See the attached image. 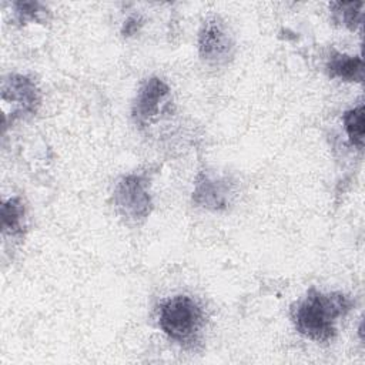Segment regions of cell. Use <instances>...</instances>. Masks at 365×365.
Listing matches in <instances>:
<instances>
[{
  "mask_svg": "<svg viewBox=\"0 0 365 365\" xmlns=\"http://www.w3.org/2000/svg\"><path fill=\"white\" fill-rule=\"evenodd\" d=\"M352 307L348 295L341 292L324 294L311 288L307 297L291 309L297 331L312 341H328L336 334V322Z\"/></svg>",
  "mask_w": 365,
  "mask_h": 365,
  "instance_id": "cell-1",
  "label": "cell"
},
{
  "mask_svg": "<svg viewBox=\"0 0 365 365\" xmlns=\"http://www.w3.org/2000/svg\"><path fill=\"white\" fill-rule=\"evenodd\" d=\"M204 312L200 304L188 295H177L160 305L158 324L177 342H190L201 329Z\"/></svg>",
  "mask_w": 365,
  "mask_h": 365,
  "instance_id": "cell-2",
  "label": "cell"
},
{
  "mask_svg": "<svg viewBox=\"0 0 365 365\" xmlns=\"http://www.w3.org/2000/svg\"><path fill=\"white\" fill-rule=\"evenodd\" d=\"M114 204L121 217L140 222L151 211V198L147 191V180L141 175H125L114 190Z\"/></svg>",
  "mask_w": 365,
  "mask_h": 365,
  "instance_id": "cell-3",
  "label": "cell"
},
{
  "mask_svg": "<svg viewBox=\"0 0 365 365\" xmlns=\"http://www.w3.org/2000/svg\"><path fill=\"white\" fill-rule=\"evenodd\" d=\"M232 40L225 26L218 19H210L202 24L198 36L200 56L208 64H225L232 54Z\"/></svg>",
  "mask_w": 365,
  "mask_h": 365,
  "instance_id": "cell-4",
  "label": "cell"
},
{
  "mask_svg": "<svg viewBox=\"0 0 365 365\" xmlns=\"http://www.w3.org/2000/svg\"><path fill=\"white\" fill-rule=\"evenodd\" d=\"M1 98L4 104H11V120L36 113L40 104V93L36 84L30 78L17 74L3 81Z\"/></svg>",
  "mask_w": 365,
  "mask_h": 365,
  "instance_id": "cell-5",
  "label": "cell"
},
{
  "mask_svg": "<svg viewBox=\"0 0 365 365\" xmlns=\"http://www.w3.org/2000/svg\"><path fill=\"white\" fill-rule=\"evenodd\" d=\"M168 91L170 88L163 80L157 77L147 80L138 90L133 106V117L135 123L144 125L155 118L161 110V106L164 104L165 97L168 96Z\"/></svg>",
  "mask_w": 365,
  "mask_h": 365,
  "instance_id": "cell-6",
  "label": "cell"
},
{
  "mask_svg": "<svg viewBox=\"0 0 365 365\" xmlns=\"http://www.w3.org/2000/svg\"><path fill=\"white\" fill-rule=\"evenodd\" d=\"M230 192L231 190L225 180L202 175V180L197 182L192 198L197 204L205 208L221 210L227 207Z\"/></svg>",
  "mask_w": 365,
  "mask_h": 365,
  "instance_id": "cell-7",
  "label": "cell"
},
{
  "mask_svg": "<svg viewBox=\"0 0 365 365\" xmlns=\"http://www.w3.org/2000/svg\"><path fill=\"white\" fill-rule=\"evenodd\" d=\"M327 71L332 78L344 81L361 83L364 80V64L359 56L334 53L327 63Z\"/></svg>",
  "mask_w": 365,
  "mask_h": 365,
  "instance_id": "cell-8",
  "label": "cell"
},
{
  "mask_svg": "<svg viewBox=\"0 0 365 365\" xmlns=\"http://www.w3.org/2000/svg\"><path fill=\"white\" fill-rule=\"evenodd\" d=\"M332 19L344 27L355 31L362 26L364 1H332L329 4Z\"/></svg>",
  "mask_w": 365,
  "mask_h": 365,
  "instance_id": "cell-9",
  "label": "cell"
},
{
  "mask_svg": "<svg viewBox=\"0 0 365 365\" xmlns=\"http://www.w3.org/2000/svg\"><path fill=\"white\" fill-rule=\"evenodd\" d=\"M1 228L4 234L20 235L24 230V205L14 197L1 205Z\"/></svg>",
  "mask_w": 365,
  "mask_h": 365,
  "instance_id": "cell-10",
  "label": "cell"
},
{
  "mask_svg": "<svg viewBox=\"0 0 365 365\" xmlns=\"http://www.w3.org/2000/svg\"><path fill=\"white\" fill-rule=\"evenodd\" d=\"M344 127L346 131V135L349 141L362 150L364 147V104H359L358 107H354L348 110L344 117Z\"/></svg>",
  "mask_w": 365,
  "mask_h": 365,
  "instance_id": "cell-11",
  "label": "cell"
},
{
  "mask_svg": "<svg viewBox=\"0 0 365 365\" xmlns=\"http://www.w3.org/2000/svg\"><path fill=\"white\" fill-rule=\"evenodd\" d=\"M40 3L37 1H20L16 3V11L20 16V20H26V19H34L37 16V13L40 11Z\"/></svg>",
  "mask_w": 365,
  "mask_h": 365,
  "instance_id": "cell-12",
  "label": "cell"
},
{
  "mask_svg": "<svg viewBox=\"0 0 365 365\" xmlns=\"http://www.w3.org/2000/svg\"><path fill=\"white\" fill-rule=\"evenodd\" d=\"M140 26H141V23H140V19H138V17H135V16L130 17V19L125 21L124 27H123L124 36H131V34H134V33L138 30Z\"/></svg>",
  "mask_w": 365,
  "mask_h": 365,
  "instance_id": "cell-13",
  "label": "cell"
}]
</instances>
